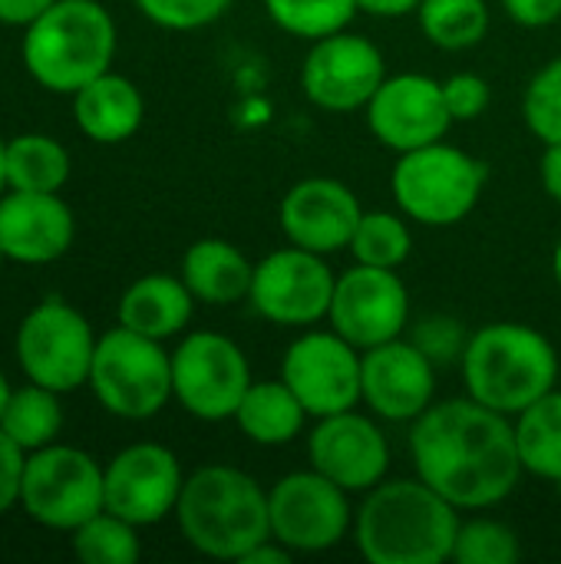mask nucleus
I'll use <instances>...</instances> for the list:
<instances>
[{
    "label": "nucleus",
    "instance_id": "f257e3e1",
    "mask_svg": "<svg viewBox=\"0 0 561 564\" xmlns=\"http://www.w3.org/2000/svg\"><path fill=\"white\" fill-rule=\"evenodd\" d=\"M410 456L417 476L460 512H483L506 502L526 473L513 416L473 397L433 403L413 420Z\"/></svg>",
    "mask_w": 561,
    "mask_h": 564
},
{
    "label": "nucleus",
    "instance_id": "f03ea898",
    "mask_svg": "<svg viewBox=\"0 0 561 564\" xmlns=\"http://www.w3.org/2000/svg\"><path fill=\"white\" fill-rule=\"evenodd\" d=\"M460 509L417 479H384L354 512V545L370 564L453 562Z\"/></svg>",
    "mask_w": 561,
    "mask_h": 564
},
{
    "label": "nucleus",
    "instance_id": "7ed1b4c3",
    "mask_svg": "<svg viewBox=\"0 0 561 564\" xmlns=\"http://www.w3.org/2000/svg\"><path fill=\"white\" fill-rule=\"evenodd\" d=\"M175 522L198 555L241 562L255 545L271 539L268 489L238 466H202L185 476Z\"/></svg>",
    "mask_w": 561,
    "mask_h": 564
},
{
    "label": "nucleus",
    "instance_id": "20e7f679",
    "mask_svg": "<svg viewBox=\"0 0 561 564\" xmlns=\"http://www.w3.org/2000/svg\"><path fill=\"white\" fill-rule=\"evenodd\" d=\"M460 370L466 397L503 416H519L559 387V350L542 330L499 321L470 334Z\"/></svg>",
    "mask_w": 561,
    "mask_h": 564
},
{
    "label": "nucleus",
    "instance_id": "39448f33",
    "mask_svg": "<svg viewBox=\"0 0 561 564\" xmlns=\"http://www.w3.org/2000/svg\"><path fill=\"white\" fill-rule=\"evenodd\" d=\"M116 56V20L99 0H56L23 26L20 59L36 86L73 96Z\"/></svg>",
    "mask_w": 561,
    "mask_h": 564
},
{
    "label": "nucleus",
    "instance_id": "423d86ee",
    "mask_svg": "<svg viewBox=\"0 0 561 564\" xmlns=\"http://www.w3.org/2000/svg\"><path fill=\"white\" fill-rule=\"evenodd\" d=\"M486 188V165L446 139L397 155L390 195L397 208L427 228H450L473 215Z\"/></svg>",
    "mask_w": 561,
    "mask_h": 564
},
{
    "label": "nucleus",
    "instance_id": "0eeeda50",
    "mask_svg": "<svg viewBox=\"0 0 561 564\" xmlns=\"http://www.w3.org/2000/svg\"><path fill=\"white\" fill-rule=\"evenodd\" d=\"M86 387L109 416L129 423L152 420L172 400V354L162 340L116 324L96 340Z\"/></svg>",
    "mask_w": 561,
    "mask_h": 564
},
{
    "label": "nucleus",
    "instance_id": "6e6552de",
    "mask_svg": "<svg viewBox=\"0 0 561 564\" xmlns=\"http://www.w3.org/2000/svg\"><path fill=\"white\" fill-rule=\"evenodd\" d=\"M20 509L50 532H73L106 509L103 466L76 446L50 443L26 453Z\"/></svg>",
    "mask_w": 561,
    "mask_h": 564
},
{
    "label": "nucleus",
    "instance_id": "1a4fd4ad",
    "mask_svg": "<svg viewBox=\"0 0 561 564\" xmlns=\"http://www.w3.org/2000/svg\"><path fill=\"white\" fill-rule=\"evenodd\" d=\"M96 334L89 321L60 297L40 301L17 327V364L30 383L56 393H73L89 383L96 354Z\"/></svg>",
    "mask_w": 561,
    "mask_h": 564
},
{
    "label": "nucleus",
    "instance_id": "9d476101",
    "mask_svg": "<svg viewBox=\"0 0 561 564\" xmlns=\"http://www.w3.org/2000/svg\"><path fill=\"white\" fill-rule=\"evenodd\" d=\"M251 380L245 350L225 334L192 330L172 350V400L202 423L235 420Z\"/></svg>",
    "mask_w": 561,
    "mask_h": 564
},
{
    "label": "nucleus",
    "instance_id": "9b49d317",
    "mask_svg": "<svg viewBox=\"0 0 561 564\" xmlns=\"http://www.w3.org/2000/svg\"><path fill=\"white\" fill-rule=\"evenodd\" d=\"M271 535L294 555H317L337 549L354 532L350 492L321 476L317 469H298L281 476L268 489Z\"/></svg>",
    "mask_w": 561,
    "mask_h": 564
},
{
    "label": "nucleus",
    "instance_id": "f8f14e48",
    "mask_svg": "<svg viewBox=\"0 0 561 564\" xmlns=\"http://www.w3.org/2000/svg\"><path fill=\"white\" fill-rule=\"evenodd\" d=\"M334 284L337 274L324 254L288 245L255 264L248 304L278 327H314L327 321Z\"/></svg>",
    "mask_w": 561,
    "mask_h": 564
},
{
    "label": "nucleus",
    "instance_id": "ddd939ff",
    "mask_svg": "<svg viewBox=\"0 0 561 564\" xmlns=\"http://www.w3.org/2000/svg\"><path fill=\"white\" fill-rule=\"evenodd\" d=\"M364 350L331 330H304L281 357V380L294 390L311 420L354 410L360 403Z\"/></svg>",
    "mask_w": 561,
    "mask_h": 564
},
{
    "label": "nucleus",
    "instance_id": "4468645a",
    "mask_svg": "<svg viewBox=\"0 0 561 564\" xmlns=\"http://www.w3.org/2000/svg\"><path fill=\"white\" fill-rule=\"evenodd\" d=\"M384 79L387 59L380 46L350 30L314 40L301 63V89L324 112L367 109Z\"/></svg>",
    "mask_w": 561,
    "mask_h": 564
},
{
    "label": "nucleus",
    "instance_id": "2eb2a0df",
    "mask_svg": "<svg viewBox=\"0 0 561 564\" xmlns=\"http://www.w3.org/2000/svg\"><path fill=\"white\" fill-rule=\"evenodd\" d=\"M327 324L357 350L403 337L410 324V291L400 271L357 264L337 274Z\"/></svg>",
    "mask_w": 561,
    "mask_h": 564
},
{
    "label": "nucleus",
    "instance_id": "dca6fc26",
    "mask_svg": "<svg viewBox=\"0 0 561 564\" xmlns=\"http://www.w3.org/2000/svg\"><path fill=\"white\" fill-rule=\"evenodd\" d=\"M106 509L119 519L149 529L175 516L185 473L179 456L162 443H132L106 466Z\"/></svg>",
    "mask_w": 561,
    "mask_h": 564
},
{
    "label": "nucleus",
    "instance_id": "f3484780",
    "mask_svg": "<svg viewBox=\"0 0 561 564\" xmlns=\"http://www.w3.org/2000/svg\"><path fill=\"white\" fill-rule=\"evenodd\" d=\"M308 466L337 482L344 492L364 496L387 479V433L374 416L357 413V406L334 416H321L308 433Z\"/></svg>",
    "mask_w": 561,
    "mask_h": 564
},
{
    "label": "nucleus",
    "instance_id": "a211bd4d",
    "mask_svg": "<svg viewBox=\"0 0 561 564\" xmlns=\"http://www.w3.org/2000/svg\"><path fill=\"white\" fill-rule=\"evenodd\" d=\"M367 126L380 145L403 155L446 139L453 116L443 99V83L423 73L387 76L364 109Z\"/></svg>",
    "mask_w": 561,
    "mask_h": 564
},
{
    "label": "nucleus",
    "instance_id": "6ab92c4d",
    "mask_svg": "<svg viewBox=\"0 0 561 564\" xmlns=\"http://www.w3.org/2000/svg\"><path fill=\"white\" fill-rule=\"evenodd\" d=\"M436 364L413 340H387L364 350L360 364V403L377 420L413 423L433 406Z\"/></svg>",
    "mask_w": 561,
    "mask_h": 564
},
{
    "label": "nucleus",
    "instance_id": "aec40b11",
    "mask_svg": "<svg viewBox=\"0 0 561 564\" xmlns=\"http://www.w3.org/2000/svg\"><path fill=\"white\" fill-rule=\"evenodd\" d=\"M364 208L350 185L341 178L314 175L291 185L278 205V221L288 245H298L314 254H337L350 248Z\"/></svg>",
    "mask_w": 561,
    "mask_h": 564
},
{
    "label": "nucleus",
    "instance_id": "412c9836",
    "mask_svg": "<svg viewBox=\"0 0 561 564\" xmlns=\"http://www.w3.org/2000/svg\"><path fill=\"white\" fill-rule=\"evenodd\" d=\"M76 238L73 208L60 192H17L0 195V248L17 264H53Z\"/></svg>",
    "mask_w": 561,
    "mask_h": 564
},
{
    "label": "nucleus",
    "instance_id": "4be33fe9",
    "mask_svg": "<svg viewBox=\"0 0 561 564\" xmlns=\"http://www.w3.org/2000/svg\"><path fill=\"white\" fill-rule=\"evenodd\" d=\"M73 119L86 139L99 145H119L139 132L145 119V99L129 76L106 69L73 93Z\"/></svg>",
    "mask_w": 561,
    "mask_h": 564
},
{
    "label": "nucleus",
    "instance_id": "5701e85b",
    "mask_svg": "<svg viewBox=\"0 0 561 564\" xmlns=\"http://www.w3.org/2000/svg\"><path fill=\"white\" fill-rule=\"evenodd\" d=\"M195 314V294L182 281V274H142L132 281L116 307V317L122 327L152 337V340H172L179 337Z\"/></svg>",
    "mask_w": 561,
    "mask_h": 564
},
{
    "label": "nucleus",
    "instance_id": "b1692460",
    "mask_svg": "<svg viewBox=\"0 0 561 564\" xmlns=\"http://www.w3.org/2000/svg\"><path fill=\"white\" fill-rule=\"evenodd\" d=\"M182 281L195 294V301L212 307H231L248 301L255 264L225 238H198L182 254Z\"/></svg>",
    "mask_w": 561,
    "mask_h": 564
},
{
    "label": "nucleus",
    "instance_id": "393cba45",
    "mask_svg": "<svg viewBox=\"0 0 561 564\" xmlns=\"http://www.w3.org/2000/svg\"><path fill=\"white\" fill-rule=\"evenodd\" d=\"M308 410L294 397V390L278 377V380H251L248 393L241 397L235 410V423L245 440L255 446H288L304 433Z\"/></svg>",
    "mask_w": 561,
    "mask_h": 564
},
{
    "label": "nucleus",
    "instance_id": "a878e982",
    "mask_svg": "<svg viewBox=\"0 0 561 564\" xmlns=\"http://www.w3.org/2000/svg\"><path fill=\"white\" fill-rule=\"evenodd\" d=\"M7 188L17 192H60L69 182L73 159L66 145L43 132H23L3 142Z\"/></svg>",
    "mask_w": 561,
    "mask_h": 564
},
{
    "label": "nucleus",
    "instance_id": "bb28decb",
    "mask_svg": "<svg viewBox=\"0 0 561 564\" xmlns=\"http://www.w3.org/2000/svg\"><path fill=\"white\" fill-rule=\"evenodd\" d=\"M522 469L536 479L555 482L561 476V390H549L519 416H513Z\"/></svg>",
    "mask_w": 561,
    "mask_h": 564
},
{
    "label": "nucleus",
    "instance_id": "cd10ccee",
    "mask_svg": "<svg viewBox=\"0 0 561 564\" xmlns=\"http://www.w3.org/2000/svg\"><path fill=\"white\" fill-rule=\"evenodd\" d=\"M56 390H46L40 383H23L10 393L3 416H0V430L23 449H43L50 443H56L60 430H63V406H60Z\"/></svg>",
    "mask_w": 561,
    "mask_h": 564
},
{
    "label": "nucleus",
    "instance_id": "c85d7f7f",
    "mask_svg": "<svg viewBox=\"0 0 561 564\" xmlns=\"http://www.w3.org/2000/svg\"><path fill=\"white\" fill-rule=\"evenodd\" d=\"M417 23L433 46L463 53L486 40L493 17L486 0H423Z\"/></svg>",
    "mask_w": 561,
    "mask_h": 564
},
{
    "label": "nucleus",
    "instance_id": "c756f323",
    "mask_svg": "<svg viewBox=\"0 0 561 564\" xmlns=\"http://www.w3.org/2000/svg\"><path fill=\"white\" fill-rule=\"evenodd\" d=\"M413 251V231L403 212H364L350 238V254L357 264L400 271Z\"/></svg>",
    "mask_w": 561,
    "mask_h": 564
},
{
    "label": "nucleus",
    "instance_id": "7c9ffc66",
    "mask_svg": "<svg viewBox=\"0 0 561 564\" xmlns=\"http://www.w3.org/2000/svg\"><path fill=\"white\" fill-rule=\"evenodd\" d=\"M73 555L83 564H136L142 555L139 525L103 509L69 532Z\"/></svg>",
    "mask_w": 561,
    "mask_h": 564
},
{
    "label": "nucleus",
    "instance_id": "2f4dec72",
    "mask_svg": "<svg viewBox=\"0 0 561 564\" xmlns=\"http://www.w3.org/2000/svg\"><path fill=\"white\" fill-rule=\"evenodd\" d=\"M265 10L278 30L308 43L347 30L360 13L357 0H265Z\"/></svg>",
    "mask_w": 561,
    "mask_h": 564
},
{
    "label": "nucleus",
    "instance_id": "473e14b6",
    "mask_svg": "<svg viewBox=\"0 0 561 564\" xmlns=\"http://www.w3.org/2000/svg\"><path fill=\"white\" fill-rule=\"evenodd\" d=\"M522 558L519 535L496 519H470L460 522L453 562L456 564H516Z\"/></svg>",
    "mask_w": 561,
    "mask_h": 564
},
{
    "label": "nucleus",
    "instance_id": "72a5a7b5",
    "mask_svg": "<svg viewBox=\"0 0 561 564\" xmlns=\"http://www.w3.org/2000/svg\"><path fill=\"white\" fill-rule=\"evenodd\" d=\"M522 119L542 145L561 142V56L549 59L522 93Z\"/></svg>",
    "mask_w": 561,
    "mask_h": 564
},
{
    "label": "nucleus",
    "instance_id": "f704fd0d",
    "mask_svg": "<svg viewBox=\"0 0 561 564\" xmlns=\"http://www.w3.org/2000/svg\"><path fill=\"white\" fill-rule=\"evenodd\" d=\"M136 10L162 30H202L222 20L235 0H132Z\"/></svg>",
    "mask_w": 561,
    "mask_h": 564
},
{
    "label": "nucleus",
    "instance_id": "c9c22d12",
    "mask_svg": "<svg viewBox=\"0 0 561 564\" xmlns=\"http://www.w3.org/2000/svg\"><path fill=\"white\" fill-rule=\"evenodd\" d=\"M443 99H446L453 122H473L486 116L493 102V89L476 73H453L450 79H443Z\"/></svg>",
    "mask_w": 561,
    "mask_h": 564
},
{
    "label": "nucleus",
    "instance_id": "e433bc0d",
    "mask_svg": "<svg viewBox=\"0 0 561 564\" xmlns=\"http://www.w3.org/2000/svg\"><path fill=\"white\" fill-rule=\"evenodd\" d=\"M466 340L470 334L463 330L460 321L453 317H427L417 334H413V344L433 360V364H450V360H460L463 350H466Z\"/></svg>",
    "mask_w": 561,
    "mask_h": 564
},
{
    "label": "nucleus",
    "instance_id": "4c0bfd02",
    "mask_svg": "<svg viewBox=\"0 0 561 564\" xmlns=\"http://www.w3.org/2000/svg\"><path fill=\"white\" fill-rule=\"evenodd\" d=\"M23 469H26V453L0 430V516L20 506Z\"/></svg>",
    "mask_w": 561,
    "mask_h": 564
},
{
    "label": "nucleus",
    "instance_id": "58836bf2",
    "mask_svg": "<svg viewBox=\"0 0 561 564\" xmlns=\"http://www.w3.org/2000/svg\"><path fill=\"white\" fill-rule=\"evenodd\" d=\"M503 10L513 23L529 30H542L561 20V0H503Z\"/></svg>",
    "mask_w": 561,
    "mask_h": 564
},
{
    "label": "nucleus",
    "instance_id": "ea45409f",
    "mask_svg": "<svg viewBox=\"0 0 561 564\" xmlns=\"http://www.w3.org/2000/svg\"><path fill=\"white\" fill-rule=\"evenodd\" d=\"M56 0H0V23L3 26H30Z\"/></svg>",
    "mask_w": 561,
    "mask_h": 564
},
{
    "label": "nucleus",
    "instance_id": "a19ab883",
    "mask_svg": "<svg viewBox=\"0 0 561 564\" xmlns=\"http://www.w3.org/2000/svg\"><path fill=\"white\" fill-rule=\"evenodd\" d=\"M420 3L423 0H357V10L377 20H400V17H417Z\"/></svg>",
    "mask_w": 561,
    "mask_h": 564
},
{
    "label": "nucleus",
    "instance_id": "79ce46f5",
    "mask_svg": "<svg viewBox=\"0 0 561 564\" xmlns=\"http://www.w3.org/2000/svg\"><path fill=\"white\" fill-rule=\"evenodd\" d=\"M539 175H542V188L546 195L561 205V142L559 145H546L542 162H539Z\"/></svg>",
    "mask_w": 561,
    "mask_h": 564
},
{
    "label": "nucleus",
    "instance_id": "37998d69",
    "mask_svg": "<svg viewBox=\"0 0 561 564\" xmlns=\"http://www.w3.org/2000/svg\"><path fill=\"white\" fill-rule=\"evenodd\" d=\"M10 393H13V387H10V380L3 377V370H0V416H3V406H7V400H10Z\"/></svg>",
    "mask_w": 561,
    "mask_h": 564
},
{
    "label": "nucleus",
    "instance_id": "c03bdc74",
    "mask_svg": "<svg viewBox=\"0 0 561 564\" xmlns=\"http://www.w3.org/2000/svg\"><path fill=\"white\" fill-rule=\"evenodd\" d=\"M552 274H555V284H559L561 291V238L559 245H555V254H552Z\"/></svg>",
    "mask_w": 561,
    "mask_h": 564
},
{
    "label": "nucleus",
    "instance_id": "a18cd8bd",
    "mask_svg": "<svg viewBox=\"0 0 561 564\" xmlns=\"http://www.w3.org/2000/svg\"><path fill=\"white\" fill-rule=\"evenodd\" d=\"M7 192V169H3V139H0V195Z\"/></svg>",
    "mask_w": 561,
    "mask_h": 564
},
{
    "label": "nucleus",
    "instance_id": "49530a36",
    "mask_svg": "<svg viewBox=\"0 0 561 564\" xmlns=\"http://www.w3.org/2000/svg\"><path fill=\"white\" fill-rule=\"evenodd\" d=\"M552 486H555V492H559V499H561V476L555 479V482H552Z\"/></svg>",
    "mask_w": 561,
    "mask_h": 564
},
{
    "label": "nucleus",
    "instance_id": "de8ad7c7",
    "mask_svg": "<svg viewBox=\"0 0 561 564\" xmlns=\"http://www.w3.org/2000/svg\"><path fill=\"white\" fill-rule=\"evenodd\" d=\"M3 261H7V254H3V248H0V264H3Z\"/></svg>",
    "mask_w": 561,
    "mask_h": 564
}]
</instances>
